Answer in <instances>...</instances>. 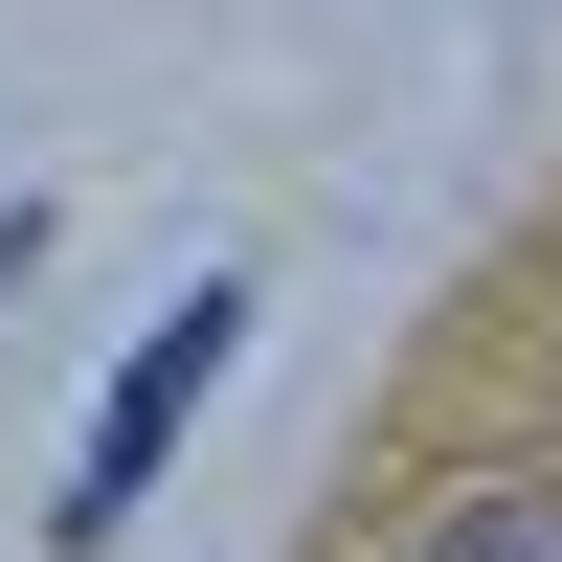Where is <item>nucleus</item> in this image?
Returning a JSON list of instances; mask_svg holds the SVG:
<instances>
[{
    "label": "nucleus",
    "mask_w": 562,
    "mask_h": 562,
    "mask_svg": "<svg viewBox=\"0 0 562 562\" xmlns=\"http://www.w3.org/2000/svg\"><path fill=\"white\" fill-rule=\"evenodd\" d=\"M225 360H248V293L203 270V293H180L158 338L113 360V405H90V450H68V495H45V540H68V562H90V540H135V495L180 473V428L225 405Z\"/></svg>",
    "instance_id": "1"
},
{
    "label": "nucleus",
    "mask_w": 562,
    "mask_h": 562,
    "mask_svg": "<svg viewBox=\"0 0 562 562\" xmlns=\"http://www.w3.org/2000/svg\"><path fill=\"white\" fill-rule=\"evenodd\" d=\"M405 562H562V473H450L405 518Z\"/></svg>",
    "instance_id": "2"
}]
</instances>
